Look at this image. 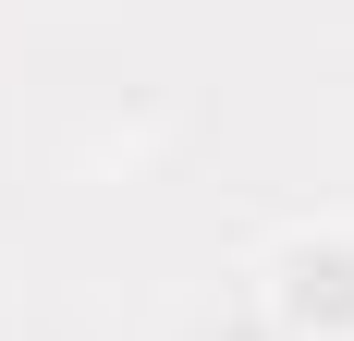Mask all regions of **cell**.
I'll use <instances>...</instances> for the list:
<instances>
[{
    "instance_id": "1",
    "label": "cell",
    "mask_w": 354,
    "mask_h": 341,
    "mask_svg": "<svg viewBox=\"0 0 354 341\" xmlns=\"http://www.w3.org/2000/svg\"><path fill=\"white\" fill-rule=\"evenodd\" d=\"M281 317L293 329H354V244H293L281 256Z\"/></svg>"
}]
</instances>
